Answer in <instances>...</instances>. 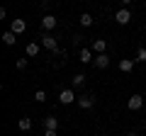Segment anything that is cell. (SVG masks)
Segmentation results:
<instances>
[{"label":"cell","instance_id":"6da1fadb","mask_svg":"<svg viewBox=\"0 0 146 136\" xmlns=\"http://www.w3.org/2000/svg\"><path fill=\"white\" fill-rule=\"evenodd\" d=\"M115 22H117V24H129V22H131V12L127 10V7L117 10L115 12Z\"/></svg>","mask_w":146,"mask_h":136},{"label":"cell","instance_id":"7a4b0ae2","mask_svg":"<svg viewBox=\"0 0 146 136\" xmlns=\"http://www.w3.org/2000/svg\"><path fill=\"white\" fill-rule=\"evenodd\" d=\"M127 107H129L131 112L141 110V107H144V97H141V95H131V97L127 100Z\"/></svg>","mask_w":146,"mask_h":136},{"label":"cell","instance_id":"3957f363","mask_svg":"<svg viewBox=\"0 0 146 136\" xmlns=\"http://www.w3.org/2000/svg\"><path fill=\"white\" fill-rule=\"evenodd\" d=\"M39 39H42V46H44V49H49V51H56V39H54L49 32H44Z\"/></svg>","mask_w":146,"mask_h":136},{"label":"cell","instance_id":"277c9868","mask_svg":"<svg viewBox=\"0 0 146 136\" xmlns=\"http://www.w3.org/2000/svg\"><path fill=\"white\" fill-rule=\"evenodd\" d=\"M56 22H58V20H56L54 15H44V17H42V29H44V32H51L54 27H56Z\"/></svg>","mask_w":146,"mask_h":136},{"label":"cell","instance_id":"5b68a950","mask_svg":"<svg viewBox=\"0 0 146 136\" xmlns=\"http://www.w3.org/2000/svg\"><path fill=\"white\" fill-rule=\"evenodd\" d=\"M134 63H136V58H122L119 61V71L122 73H131V71H134Z\"/></svg>","mask_w":146,"mask_h":136},{"label":"cell","instance_id":"8992f818","mask_svg":"<svg viewBox=\"0 0 146 136\" xmlns=\"http://www.w3.org/2000/svg\"><path fill=\"white\" fill-rule=\"evenodd\" d=\"M10 32H15V34H22V32H27V22H25V20H12Z\"/></svg>","mask_w":146,"mask_h":136},{"label":"cell","instance_id":"52a82bcc","mask_svg":"<svg viewBox=\"0 0 146 136\" xmlns=\"http://www.w3.org/2000/svg\"><path fill=\"white\" fill-rule=\"evenodd\" d=\"M58 100H61V105H71L73 100H78V97L73 95V90H61V95H58Z\"/></svg>","mask_w":146,"mask_h":136},{"label":"cell","instance_id":"ba28073f","mask_svg":"<svg viewBox=\"0 0 146 136\" xmlns=\"http://www.w3.org/2000/svg\"><path fill=\"white\" fill-rule=\"evenodd\" d=\"M78 105L83 107V110H90V107L95 105V97H93V95H80V97H78Z\"/></svg>","mask_w":146,"mask_h":136},{"label":"cell","instance_id":"9c48e42d","mask_svg":"<svg viewBox=\"0 0 146 136\" xmlns=\"http://www.w3.org/2000/svg\"><path fill=\"white\" fill-rule=\"evenodd\" d=\"M93 63H95L98 68H107V66H110V56H107V53H98Z\"/></svg>","mask_w":146,"mask_h":136},{"label":"cell","instance_id":"30bf717a","mask_svg":"<svg viewBox=\"0 0 146 136\" xmlns=\"http://www.w3.org/2000/svg\"><path fill=\"white\" fill-rule=\"evenodd\" d=\"M78 61H80V63H90V61H95V58H93V51H90V49H80Z\"/></svg>","mask_w":146,"mask_h":136},{"label":"cell","instance_id":"8fae6325","mask_svg":"<svg viewBox=\"0 0 146 136\" xmlns=\"http://www.w3.org/2000/svg\"><path fill=\"white\" fill-rule=\"evenodd\" d=\"M105 49H107V42H105V39H95L93 42V51L95 53H105Z\"/></svg>","mask_w":146,"mask_h":136},{"label":"cell","instance_id":"7c38bea8","mask_svg":"<svg viewBox=\"0 0 146 136\" xmlns=\"http://www.w3.org/2000/svg\"><path fill=\"white\" fill-rule=\"evenodd\" d=\"M56 126H58V119H56V117H44V129L56 131Z\"/></svg>","mask_w":146,"mask_h":136},{"label":"cell","instance_id":"4fadbf2b","mask_svg":"<svg viewBox=\"0 0 146 136\" xmlns=\"http://www.w3.org/2000/svg\"><path fill=\"white\" fill-rule=\"evenodd\" d=\"M78 22H80V24H83V27H93V15H90V12H83V15H80L78 17Z\"/></svg>","mask_w":146,"mask_h":136},{"label":"cell","instance_id":"5bb4252c","mask_svg":"<svg viewBox=\"0 0 146 136\" xmlns=\"http://www.w3.org/2000/svg\"><path fill=\"white\" fill-rule=\"evenodd\" d=\"M17 126H20L22 131H29V129H32V119H29V117H20V121H17Z\"/></svg>","mask_w":146,"mask_h":136},{"label":"cell","instance_id":"9a60e30c","mask_svg":"<svg viewBox=\"0 0 146 136\" xmlns=\"http://www.w3.org/2000/svg\"><path fill=\"white\" fill-rule=\"evenodd\" d=\"M17 34H15V32H5V34H3V42H5L7 44V46H15V42H17Z\"/></svg>","mask_w":146,"mask_h":136},{"label":"cell","instance_id":"2e32d148","mask_svg":"<svg viewBox=\"0 0 146 136\" xmlns=\"http://www.w3.org/2000/svg\"><path fill=\"white\" fill-rule=\"evenodd\" d=\"M36 53H39V44H36V42L27 44V56H36Z\"/></svg>","mask_w":146,"mask_h":136},{"label":"cell","instance_id":"e0dca14e","mask_svg":"<svg viewBox=\"0 0 146 136\" xmlns=\"http://www.w3.org/2000/svg\"><path fill=\"white\" fill-rule=\"evenodd\" d=\"M83 83H85V75H83V73H76V75H73V85H76V88L83 85Z\"/></svg>","mask_w":146,"mask_h":136},{"label":"cell","instance_id":"ac0fdd59","mask_svg":"<svg viewBox=\"0 0 146 136\" xmlns=\"http://www.w3.org/2000/svg\"><path fill=\"white\" fill-rule=\"evenodd\" d=\"M136 61H139V63H146V49H144V46L136 51Z\"/></svg>","mask_w":146,"mask_h":136},{"label":"cell","instance_id":"d6986e66","mask_svg":"<svg viewBox=\"0 0 146 136\" xmlns=\"http://www.w3.org/2000/svg\"><path fill=\"white\" fill-rule=\"evenodd\" d=\"M34 100H36V102H44V100H46V92H44V90H36V92H34Z\"/></svg>","mask_w":146,"mask_h":136},{"label":"cell","instance_id":"ffe728a7","mask_svg":"<svg viewBox=\"0 0 146 136\" xmlns=\"http://www.w3.org/2000/svg\"><path fill=\"white\" fill-rule=\"evenodd\" d=\"M15 66H17V71H25V68H27V58H17Z\"/></svg>","mask_w":146,"mask_h":136},{"label":"cell","instance_id":"44dd1931","mask_svg":"<svg viewBox=\"0 0 146 136\" xmlns=\"http://www.w3.org/2000/svg\"><path fill=\"white\" fill-rule=\"evenodd\" d=\"M44 136H56V131H51V129H46V131H44Z\"/></svg>","mask_w":146,"mask_h":136},{"label":"cell","instance_id":"7402d4cb","mask_svg":"<svg viewBox=\"0 0 146 136\" xmlns=\"http://www.w3.org/2000/svg\"><path fill=\"white\" fill-rule=\"evenodd\" d=\"M122 3H124V5H129V3H131V0H122Z\"/></svg>","mask_w":146,"mask_h":136},{"label":"cell","instance_id":"603a6c76","mask_svg":"<svg viewBox=\"0 0 146 136\" xmlns=\"http://www.w3.org/2000/svg\"><path fill=\"white\" fill-rule=\"evenodd\" d=\"M127 136H136V134H134V131H129V134H127Z\"/></svg>","mask_w":146,"mask_h":136}]
</instances>
